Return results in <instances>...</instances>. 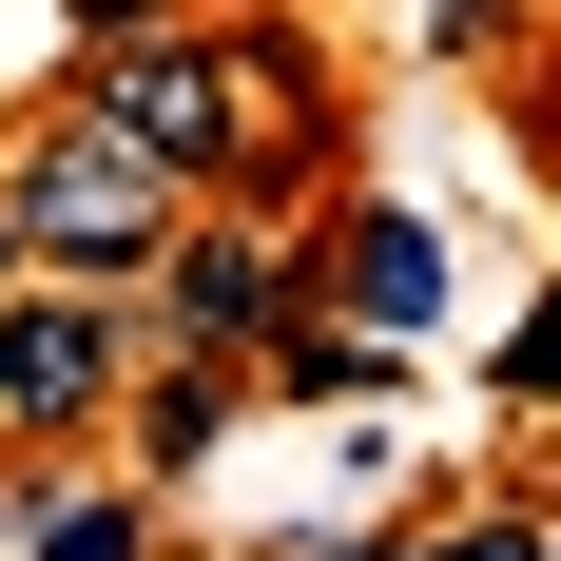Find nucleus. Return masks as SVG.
<instances>
[{"mask_svg": "<svg viewBox=\"0 0 561 561\" xmlns=\"http://www.w3.org/2000/svg\"><path fill=\"white\" fill-rule=\"evenodd\" d=\"M0 272H20V232H0Z\"/></svg>", "mask_w": 561, "mask_h": 561, "instance_id": "9d476101", "label": "nucleus"}, {"mask_svg": "<svg viewBox=\"0 0 561 561\" xmlns=\"http://www.w3.org/2000/svg\"><path fill=\"white\" fill-rule=\"evenodd\" d=\"M78 39H136V20H194V0H58Z\"/></svg>", "mask_w": 561, "mask_h": 561, "instance_id": "1a4fd4ad", "label": "nucleus"}, {"mask_svg": "<svg viewBox=\"0 0 561 561\" xmlns=\"http://www.w3.org/2000/svg\"><path fill=\"white\" fill-rule=\"evenodd\" d=\"M78 116H116V136H136L156 174H194V194L232 174V58L194 39V20H136V39H98V78H78Z\"/></svg>", "mask_w": 561, "mask_h": 561, "instance_id": "20e7f679", "label": "nucleus"}, {"mask_svg": "<svg viewBox=\"0 0 561 561\" xmlns=\"http://www.w3.org/2000/svg\"><path fill=\"white\" fill-rule=\"evenodd\" d=\"M136 290H78V272H0V426L20 446H98L116 388H136Z\"/></svg>", "mask_w": 561, "mask_h": 561, "instance_id": "f03ea898", "label": "nucleus"}, {"mask_svg": "<svg viewBox=\"0 0 561 561\" xmlns=\"http://www.w3.org/2000/svg\"><path fill=\"white\" fill-rule=\"evenodd\" d=\"M174 214H194V174H156L116 116L58 98L39 136H20V174H0V232H20V272H78V290H136L174 252Z\"/></svg>", "mask_w": 561, "mask_h": 561, "instance_id": "f257e3e1", "label": "nucleus"}, {"mask_svg": "<svg viewBox=\"0 0 561 561\" xmlns=\"http://www.w3.org/2000/svg\"><path fill=\"white\" fill-rule=\"evenodd\" d=\"M310 290H348V330L426 348V330H446V232H426V214H330V252H310Z\"/></svg>", "mask_w": 561, "mask_h": 561, "instance_id": "39448f33", "label": "nucleus"}, {"mask_svg": "<svg viewBox=\"0 0 561 561\" xmlns=\"http://www.w3.org/2000/svg\"><path fill=\"white\" fill-rule=\"evenodd\" d=\"M0 542H20V504H0Z\"/></svg>", "mask_w": 561, "mask_h": 561, "instance_id": "9b49d317", "label": "nucleus"}, {"mask_svg": "<svg viewBox=\"0 0 561 561\" xmlns=\"http://www.w3.org/2000/svg\"><path fill=\"white\" fill-rule=\"evenodd\" d=\"M290 310H310V252H290V232H214V214H174V252L136 272V330H156V348H232V368H252Z\"/></svg>", "mask_w": 561, "mask_h": 561, "instance_id": "7ed1b4c3", "label": "nucleus"}, {"mask_svg": "<svg viewBox=\"0 0 561 561\" xmlns=\"http://www.w3.org/2000/svg\"><path fill=\"white\" fill-rule=\"evenodd\" d=\"M136 484H174V465H214L232 446V407H252V368H232V348H136Z\"/></svg>", "mask_w": 561, "mask_h": 561, "instance_id": "423d86ee", "label": "nucleus"}, {"mask_svg": "<svg viewBox=\"0 0 561 561\" xmlns=\"http://www.w3.org/2000/svg\"><path fill=\"white\" fill-rule=\"evenodd\" d=\"M0 561H156V504H136V484H78V504H39Z\"/></svg>", "mask_w": 561, "mask_h": 561, "instance_id": "0eeeda50", "label": "nucleus"}, {"mask_svg": "<svg viewBox=\"0 0 561 561\" xmlns=\"http://www.w3.org/2000/svg\"><path fill=\"white\" fill-rule=\"evenodd\" d=\"M407 561H561V542H542V504H484V523H446V542H407Z\"/></svg>", "mask_w": 561, "mask_h": 561, "instance_id": "6e6552de", "label": "nucleus"}]
</instances>
